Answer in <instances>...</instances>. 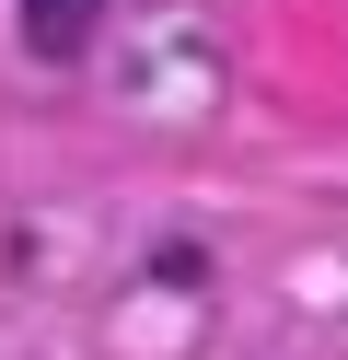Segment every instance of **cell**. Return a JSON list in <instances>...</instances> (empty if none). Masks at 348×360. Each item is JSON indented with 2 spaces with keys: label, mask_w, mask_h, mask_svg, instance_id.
Listing matches in <instances>:
<instances>
[{
  "label": "cell",
  "mask_w": 348,
  "mask_h": 360,
  "mask_svg": "<svg viewBox=\"0 0 348 360\" xmlns=\"http://www.w3.org/2000/svg\"><path fill=\"white\" fill-rule=\"evenodd\" d=\"M93 12H105V0H12V24H23L35 58H82L93 47Z\"/></svg>",
  "instance_id": "cell-1"
}]
</instances>
